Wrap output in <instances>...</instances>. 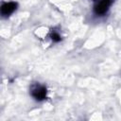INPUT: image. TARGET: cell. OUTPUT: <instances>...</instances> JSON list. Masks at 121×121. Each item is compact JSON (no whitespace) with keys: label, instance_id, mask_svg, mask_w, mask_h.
I'll use <instances>...</instances> for the list:
<instances>
[{"label":"cell","instance_id":"6da1fadb","mask_svg":"<svg viewBox=\"0 0 121 121\" xmlns=\"http://www.w3.org/2000/svg\"><path fill=\"white\" fill-rule=\"evenodd\" d=\"M112 4V0H101L95 7V11L97 14H104Z\"/></svg>","mask_w":121,"mask_h":121},{"label":"cell","instance_id":"7a4b0ae2","mask_svg":"<svg viewBox=\"0 0 121 121\" xmlns=\"http://www.w3.org/2000/svg\"><path fill=\"white\" fill-rule=\"evenodd\" d=\"M33 97L37 100H43L45 98V95H46V89L43 86H36L35 88L32 89V92H31Z\"/></svg>","mask_w":121,"mask_h":121},{"label":"cell","instance_id":"3957f363","mask_svg":"<svg viewBox=\"0 0 121 121\" xmlns=\"http://www.w3.org/2000/svg\"><path fill=\"white\" fill-rule=\"evenodd\" d=\"M16 7H17V4L14 3V2L6 3V4H4L2 6L1 12H2L3 15H9V14H11L16 9Z\"/></svg>","mask_w":121,"mask_h":121},{"label":"cell","instance_id":"277c9868","mask_svg":"<svg viewBox=\"0 0 121 121\" xmlns=\"http://www.w3.org/2000/svg\"><path fill=\"white\" fill-rule=\"evenodd\" d=\"M51 38H52V40H53L54 42H60V36L58 33H56V32H54V33L51 35Z\"/></svg>","mask_w":121,"mask_h":121}]
</instances>
